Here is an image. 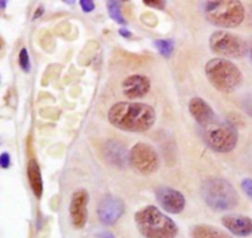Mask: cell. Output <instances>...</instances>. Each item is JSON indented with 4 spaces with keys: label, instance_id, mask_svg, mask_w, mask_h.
<instances>
[{
    "label": "cell",
    "instance_id": "obj_5",
    "mask_svg": "<svg viewBox=\"0 0 252 238\" xmlns=\"http://www.w3.org/2000/svg\"><path fill=\"white\" fill-rule=\"evenodd\" d=\"M209 83L221 93H231L243 81V73L236 64L225 58H213L206 64Z\"/></svg>",
    "mask_w": 252,
    "mask_h": 238
},
{
    "label": "cell",
    "instance_id": "obj_28",
    "mask_svg": "<svg viewBox=\"0 0 252 238\" xmlns=\"http://www.w3.org/2000/svg\"><path fill=\"white\" fill-rule=\"evenodd\" d=\"M102 237H103V238H115V237L112 236V235L108 234V232H106V234H103V235H102Z\"/></svg>",
    "mask_w": 252,
    "mask_h": 238
},
{
    "label": "cell",
    "instance_id": "obj_13",
    "mask_svg": "<svg viewBox=\"0 0 252 238\" xmlns=\"http://www.w3.org/2000/svg\"><path fill=\"white\" fill-rule=\"evenodd\" d=\"M189 110L192 118L197 121V123L201 127H206V126L217 121V116L213 109L202 98H192L189 104Z\"/></svg>",
    "mask_w": 252,
    "mask_h": 238
},
{
    "label": "cell",
    "instance_id": "obj_10",
    "mask_svg": "<svg viewBox=\"0 0 252 238\" xmlns=\"http://www.w3.org/2000/svg\"><path fill=\"white\" fill-rule=\"evenodd\" d=\"M155 197L160 206L169 214H180L186 206V199L184 195L172 188L160 187L155 190Z\"/></svg>",
    "mask_w": 252,
    "mask_h": 238
},
{
    "label": "cell",
    "instance_id": "obj_24",
    "mask_svg": "<svg viewBox=\"0 0 252 238\" xmlns=\"http://www.w3.org/2000/svg\"><path fill=\"white\" fill-rule=\"evenodd\" d=\"M0 165H1L2 169H7L10 167V156L6 152L0 156Z\"/></svg>",
    "mask_w": 252,
    "mask_h": 238
},
{
    "label": "cell",
    "instance_id": "obj_3",
    "mask_svg": "<svg viewBox=\"0 0 252 238\" xmlns=\"http://www.w3.org/2000/svg\"><path fill=\"white\" fill-rule=\"evenodd\" d=\"M201 194L204 202L216 211L235 209L240 200L233 184L223 178H207L203 180Z\"/></svg>",
    "mask_w": 252,
    "mask_h": 238
},
{
    "label": "cell",
    "instance_id": "obj_30",
    "mask_svg": "<svg viewBox=\"0 0 252 238\" xmlns=\"http://www.w3.org/2000/svg\"><path fill=\"white\" fill-rule=\"evenodd\" d=\"M250 56H251V58H252V47H251V51H250Z\"/></svg>",
    "mask_w": 252,
    "mask_h": 238
},
{
    "label": "cell",
    "instance_id": "obj_21",
    "mask_svg": "<svg viewBox=\"0 0 252 238\" xmlns=\"http://www.w3.org/2000/svg\"><path fill=\"white\" fill-rule=\"evenodd\" d=\"M241 188H243V190L245 192V194L252 200V179H250V178L244 179L243 182H241Z\"/></svg>",
    "mask_w": 252,
    "mask_h": 238
},
{
    "label": "cell",
    "instance_id": "obj_18",
    "mask_svg": "<svg viewBox=\"0 0 252 238\" xmlns=\"http://www.w3.org/2000/svg\"><path fill=\"white\" fill-rule=\"evenodd\" d=\"M107 10L110 16L115 20L117 24H126V20L122 15V10H121V4L120 1H115V0H111L107 1Z\"/></svg>",
    "mask_w": 252,
    "mask_h": 238
},
{
    "label": "cell",
    "instance_id": "obj_29",
    "mask_svg": "<svg viewBox=\"0 0 252 238\" xmlns=\"http://www.w3.org/2000/svg\"><path fill=\"white\" fill-rule=\"evenodd\" d=\"M0 4H1V9H5V6H6V1H0Z\"/></svg>",
    "mask_w": 252,
    "mask_h": 238
},
{
    "label": "cell",
    "instance_id": "obj_22",
    "mask_svg": "<svg viewBox=\"0 0 252 238\" xmlns=\"http://www.w3.org/2000/svg\"><path fill=\"white\" fill-rule=\"evenodd\" d=\"M144 2L147 6L154 7V9H164L166 6V2L164 0H144Z\"/></svg>",
    "mask_w": 252,
    "mask_h": 238
},
{
    "label": "cell",
    "instance_id": "obj_9",
    "mask_svg": "<svg viewBox=\"0 0 252 238\" xmlns=\"http://www.w3.org/2000/svg\"><path fill=\"white\" fill-rule=\"evenodd\" d=\"M125 212V202L113 195H106L102 198L97 206V215L103 225L112 226L120 220Z\"/></svg>",
    "mask_w": 252,
    "mask_h": 238
},
{
    "label": "cell",
    "instance_id": "obj_15",
    "mask_svg": "<svg viewBox=\"0 0 252 238\" xmlns=\"http://www.w3.org/2000/svg\"><path fill=\"white\" fill-rule=\"evenodd\" d=\"M27 178H29V184L33 192L34 197L37 199H41L43 194V180H42L41 169L34 158H31L27 164Z\"/></svg>",
    "mask_w": 252,
    "mask_h": 238
},
{
    "label": "cell",
    "instance_id": "obj_1",
    "mask_svg": "<svg viewBox=\"0 0 252 238\" xmlns=\"http://www.w3.org/2000/svg\"><path fill=\"white\" fill-rule=\"evenodd\" d=\"M157 115L148 104L121 101L108 111V121L116 128L127 132H145L154 126Z\"/></svg>",
    "mask_w": 252,
    "mask_h": 238
},
{
    "label": "cell",
    "instance_id": "obj_16",
    "mask_svg": "<svg viewBox=\"0 0 252 238\" xmlns=\"http://www.w3.org/2000/svg\"><path fill=\"white\" fill-rule=\"evenodd\" d=\"M191 238H233L218 227L211 225H196L191 229Z\"/></svg>",
    "mask_w": 252,
    "mask_h": 238
},
{
    "label": "cell",
    "instance_id": "obj_11",
    "mask_svg": "<svg viewBox=\"0 0 252 238\" xmlns=\"http://www.w3.org/2000/svg\"><path fill=\"white\" fill-rule=\"evenodd\" d=\"M88 202L89 194L84 189L76 190L71 197L69 212H70L73 226L76 230H81L85 227L86 221H88Z\"/></svg>",
    "mask_w": 252,
    "mask_h": 238
},
{
    "label": "cell",
    "instance_id": "obj_17",
    "mask_svg": "<svg viewBox=\"0 0 252 238\" xmlns=\"http://www.w3.org/2000/svg\"><path fill=\"white\" fill-rule=\"evenodd\" d=\"M105 153L107 159H110L111 163L122 167L126 162V148L121 145L120 142H107L105 148Z\"/></svg>",
    "mask_w": 252,
    "mask_h": 238
},
{
    "label": "cell",
    "instance_id": "obj_25",
    "mask_svg": "<svg viewBox=\"0 0 252 238\" xmlns=\"http://www.w3.org/2000/svg\"><path fill=\"white\" fill-rule=\"evenodd\" d=\"M245 110L246 113L250 114L252 116V96H250V98H248L245 100Z\"/></svg>",
    "mask_w": 252,
    "mask_h": 238
},
{
    "label": "cell",
    "instance_id": "obj_7",
    "mask_svg": "<svg viewBox=\"0 0 252 238\" xmlns=\"http://www.w3.org/2000/svg\"><path fill=\"white\" fill-rule=\"evenodd\" d=\"M209 47L214 53L230 58H240L248 52V44L238 35L217 31L209 39Z\"/></svg>",
    "mask_w": 252,
    "mask_h": 238
},
{
    "label": "cell",
    "instance_id": "obj_26",
    "mask_svg": "<svg viewBox=\"0 0 252 238\" xmlns=\"http://www.w3.org/2000/svg\"><path fill=\"white\" fill-rule=\"evenodd\" d=\"M120 34L122 35L123 37H130V36H132V32H130L129 30H126V29H121Z\"/></svg>",
    "mask_w": 252,
    "mask_h": 238
},
{
    "label": "cell",
    "instance_id": "obj_6",
    "mask_svg": "<svg viewBox=\"0 0 252 238\" xmlns=\"http://www.w3.org/2000/svg\"><path fill=\"white\" fill-rule=\"evenodd\" d=\"M202 130H203L204 142L216 152H231L238 145L239 133L233 123L217 120L211 125L202 127Z\"/></svg>",
    "mask_w": 252,
    "mask_h": 238
},
{
    "label": "cell",
    "instance_id": "obj_23",
    "mask_svg": "<svg viewBox=\"0 0 252 238\" xmlns=\"http://www.w3.org/2000/svg\"><path fill=\"white\" fill-rule=\"evenodd\" d=\"M81 9H83L84 12H91L94 9H95V4H94L93 0H80L79 1Z\"/></svg>",
    "mask_w": 252,
    "mask_h": 238
},
{
    "label": "cell",
    "instance_id": "obj_14",
    "mask_svg": "<svg viewBox=\"0 0 252 238\" xmlns=\"http://www.w3.org/2000/svg\"><path fill=\"white\" fill-rule=\"evenodd\" d=\"M221 224L234 236L248 237L252 235V219L245 215H226L221 219Z\"/></svg>",
    "mask_w": 252,
    "mask_h": 238
},
{
    "label": "cell",
    "instance_id": "obj_12",
    "mask_svg": "<svg viewBox=\"0 0 252 238\" xmlns=\"http://www.w3.org/2000/svg\"><path fill=\"white\" fill-rule=\"evenodd\" d=\"M150 79L142 74H133L127 77L122 83L123 95L128 99H140L150 90Z\"/></svg>",
    "mask_w": 252,
    "mask_h": 238
},
{
    "label": "cell",
    "instance_id": "obj_8",
    "mask_svg": "<svg viewBox=\"0 0 252 238\" xmlns=\"http://www.w3.org/2000/svg\"><path fill=\"white\" fill-rule=\"evenodd\" d=\"M129 165L137 173L150 175L160 167V159L157 151L147 143H137L132 147L128 155Z\"/></svg>",
    "mask_w": 252,
    "mask_h": 238
},
{
    "label": "cell",
    "instance_id": "obj_20",
    "mask_svg": "<svg viewBox=\"0 0 252 238\" xmlns=\"http://www.w3.org/2000/svg\"><path fill=\"white\" fill-rule=\"evenodd\" d=\"M19 64L21 67V69L26 73H29L30 69H31V63H30V56L29 52L26 48H22L19 53Z\"/></svg>",
    "mask_w": 252,
    "mask_h": 238
},
{
    "label": "cell",
    "instance_id": "obj_4",
    "mask_svg": "<svg viewBox=\"0 0 252 238\" xmlns=\"http://www.w3.org/2000/svg\"><path fill=\"white\" fill-rule=\"evenodd\" d=\"M204 16L216 26L234 29L245 19V7L238 0H214L203 5Z\"/></svg>",
    "mask_w": 252,
    "mask_h": 238
},
{
    "label": "cell",
    "instance_id": "obj_19",
    "mask_svg": "<svg viewBox=\"0 0 252 238\" xmlns=\"http://www.w3.org/2000/svg\"><path fill=\"white\" fill-rule=\"evenodd\" d=\"M154 44L158 51L160 52V54L164 57H170L174 52L175 46L171 40H157V41H154Z\"/></svg>",
    "mask_w": 252,
    "mask_h": 238
},
{
    "label": "cell",
    "instance_id": "obj_27",
    "mask_svg": "<svg viewBox=\"0 0 252 238\" xmlns=\"http://www.w3.org/2000/svg\"><path fill=\"white\" fill-rule=\"evenodd\" d=\"M36 12H37V14L34 15V19H36V17H38V15H39V16H41V15L43 14V9H42V7H38Z\"/></svg>",
    "mask_w": 252,
    "mask_h": 238
},
{
    "label": "cell",
    "instance_id": "obj_2",
    "mask_svg": "<svg viewBox=\"0 0 252 238\" xmlns=\"http://www.w3.org/2000/svg\"><path fill=\"white\" fill-rule=\"evenodd\" d=\"M135 226L144 238H176L179 227L157 206L143 207L134 215Z\"/></svg>",
    "mask_w": 252,
    "mask_h": 238
}]
</instances>
